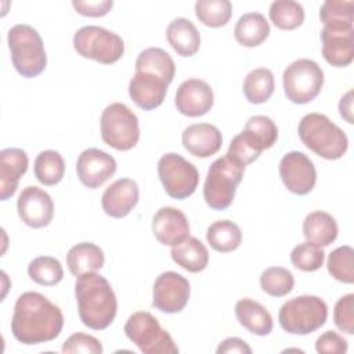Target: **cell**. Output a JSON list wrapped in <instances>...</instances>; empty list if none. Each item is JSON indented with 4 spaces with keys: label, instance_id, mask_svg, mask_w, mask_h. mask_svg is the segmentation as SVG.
I'll use <instances>...</instances> for the list:
<instances>
[{
    "label": "cell",
    "instance_id": "1",
    "mask_svg": "<svg viewBox=\"0 0 354 354\" xmlns=\"http://www.w3.org/2000/svg\"><path fill=\"white\" fill-rule=\"evenodd\" d=\"M64 315L58 306L37 292L22 293L14 306L12 336L22 344H40L59 336Z\"/></svg>",
    "mask_w": 354,
    "mask_h": 354
},
{
    "label": "cell",
    "instance_id": "2",
    "mask_svg": "<svg viewBox=\"0 0 354 354\" xmlns=\"http://www.w3.org/2000/svg\"><path fill=\"white\" fill-rule=\"evenodd\" d=\"M75 296L83 325L101 330L108 328L118 311V300L108 279L97 272L76 277Z\"/></svg>",
    "mask_w": 354,
    "mask_h": 354
},
{
    "label": "cell",
    "instance_id": "3",
    "mask_svg": "<svg viewBox=\"0 0 354 354\" xmlns=\"http://www.w3.org/2000/svg\"><path fill=\"white\" fill-rule=\"evenodd\" d=\"M301 142L315 155L336 160L340 159L348 147L346 133L322 113H307L297 126Z\"/></svg>",
    "mask_w": 354,
    "mask_h": 354
},
{
    "label": "cell",
    "instance_id": "4",
    "mask_svg": "<svg viewBox=\"0 0 354 354\" xmlns=\"http://www.w3.org/2000/svg\"><path fill=\"white\" fill-rule=\"evenodd\" d=\"M11 62L22 77L39 76L47 65V55L39 32L26 24L14 25L7 35Z\"/></svg>",
    "mask_w": 354,
    "mask_h": 354
},
{
    "label": "cell",
    "instance_id": "5",
    "mask_svg": "<svg viewBox=\"0 0 354 354\" xmlns=\"http://www.w3.org/2000/svg\"><path fill=\"white\" fill-rule=\"evenodd\" d=\"M277 140L278 127L274 120L266 115H254L249 118L243 130L231 140L227 155L242 166H248L264 149L271 148Z\"/></svg>",
    "mask_w": 354,
    "mask_h": 354
},
{
    "label": "cell",
    "instance_id": "6",
    "mask_svg": "<svg viewBox=\"0 0 354 354\" xmlns=\"http://www.w3.org/2000/svg\"><path fill=\"white\" fill-rule=\"evenodd\" d=\"M245 166L231 159L227 153L217 158L209 167L203 184V198L213 210H225L231 206L236 187L242 181Z\"/></svg>",
    "mask_w": 354,
    "mask_h": 354
},
{
    "label": "cell",
    "instance_id": "7",
    "mask_svg": "<svg viewBox=\"0 0 354 354\" xmlns=\"http://www.w3.org/2000/svg\"><path fill=\"white\" fill-rule=\"evenodd\" d=\"M326 318V303L313 295H301L285 301L278 313L281 328L292 335H310L319 329Z\"/></svg>",
    "mask_w": 354,
    "mask_h": 354
},
{
    "label": "cell",
    "instance_id": "8",
    "mask_svg": "<svg viewBox=\"0 0 354 354\" xmlns=\"http://www.w3.org/2000/svg\"><path fill=\"white\" fill-rule=\"evenodd\" d=\"M124 333L144 354H177L170 333L163 329L159 321L148 311H137L131 314L124 324Z\"/></svg>",
    "mask_w": 354,
    "mask_h": 354
},
{
    "label": "cell",
    "instance_id": "9",
    "mask_svg": "<svg viewBox=\"0 0 354 354\" xmlns=\"http://www.w3.org/2000/svg\"><path fill=\"white\" fill-rule=\"evenodd\" d=\"M73 48L83 58L111 65L122 58L124 43L122 37L112 30L102 26L87 25L73 35Z\"/></svg>",
    "mask_w": 354,
    "mask_h": 354
},
{
    "label": "cell",
    "instance_id": "10",
    "mask_svg": "<svg viewBox=\"0 0 354 354\" xmlns=\"http://www.w3.org/2000/svg\"><path fill=\"white\" fill-rule=\"evenodd\" d=\"M100 124L102 141L118 151H129L134 148L140 140L138 119L136 113L122 102L108 105L102 111Z\"/></svg>",
    "mask_w": 354,
    "mask_h": 354
},
{
    "label": "cell",
    "instance_id": "11",
    "mask_svg": "<svg viewBox=\"0 0 354 354\" xmlns=\"http://www.w3.org/2000/svg\"><path fill=\"white\" fill-rule=\"evenodd\" d=\"M282 84L285 95L293 104H308L324 86V72L321 66L308 58L293 61L283 71Z\"/></svg>",
    "mask_w": 354,
    "mask_h": 354
},
{
    "label": "cell",
    "instance_id": "12",
    "mask_svg": "<svg viewBox=\"0 0 354 354\" xmlns=\"http://www.w3.org/2000/svg\"><path fill=\"white\" fill-rule=\"evenodd\" d=\"M158 174L166 194L173 199L191 196L199 183L198 169L174 152H169L159 159Z\"/></svg>",
    "mask_w": 354,
    "mask_h": 354
},
{
    "label": "cell",
    "instance_id": "13",
    "mask_svg": "<svg viewBox=\"0 0 354 354\" xmlns=\"http://www.w3.org/2000/svg\"><path fill=\"white\" fill-rule=\"evenodd\" d=\"M189 292L185 277L174 271L162 272L152 288V306L166 314L180 313L188 303Z\"/></svg>",
    "mask_w": 354,
    "mask_h": 354
},
{
    "label": "cell",
    "instance_id": "14",
    "mask_svg": "<svg viewBox=\"0 0 354 354\" xmlns=\"http://www.w3.org/2000/svg\"><path fill=\"white\" fill-rule=\"evenodd\" d=\"M279 176L283 185L296 195H307L317 183L313 160L303 152L290 151L279 162Z\"/></svg>",
    "mask_w": 354,
    "mask_h": 354
},
{
    "label": "cell",
    "instance_id": "15",
    "mask_svg": "<svg viewBox=\"0 0 354 354\" xmlns=\"http://www.w3.org/2000/svg\"><path fill=\"white\" fill-rule=\"evenodd\" d=\"M19 218L32 228L48 225L54 216V202L41 188L29 185L22 189L17 201Z\"/></svg>",
    "mask_w": 354,
    "mask_h": 354
},
{
    "label": "cell",
    "instance_id": "16",
    "mask_svg": "<svg viewBox=\"0 0 354 354\" xmlns=\"http://www.w3.org/2000/svg\"><path fill=\"white\" fill-rule=\"evenodd\" d=\"M116 171V160L112 155L98 148L84 149L76 162V173L80 183L91 189L101 187Z\"/></svg>",
    "mask_w": 354,
    "mask_h": 354
},
{
    "label": "cell",
    "instance_id": "17",
    "mask_svg": "<svg viewBox=\"0 0 354 354\" xmlns=\"http://www.w3.org/2000/svg\"><path fill=\"white\" fill-rule=\"evenodd\" d=\"M213 102L214 94L210 84L201 79H188L176 91V108L181 115L188 118H198L207 113Z\"/></svg>",
    "mask_w": 354,
    "mask_h": 354
},
{
    "label": "cell",
    "instance_id": "18",
    "mask_svg": "<svg viewBox=\"0 0 354 354\" xmlns=\"http://www.w3.org/2000/svg\"><path fill=\"white\" fill-rule=\"evenodd\" d=\"M152 232L162 245L176 246L189 236V223L176 207H160L152 218Z\"/></svg>",
    "mask_w": 354,
    "mask_h": 354
},
{
    "label": "cell",
    "instance_id": "19",
    "mask_svg": "<svg viewBox=\"0 0 354 354\" xmlns=\"http://www.w3.org/2000/svg\"><path fill=\"white\" fill-rule=\"evenodd\" d=\"M140 196L138 185L131 178L113 181L102 194L101 206L105 214L113 218L126 217L137 205Z\"/></svg>",
    "mask_w": 354,
    "mask_h": 354
},
{
    "label": "cell",
    "instance_id": "20",
    "mask_svg": "<svg viewBox=\"0 0 354 354\" xmlns=\"http://www.w3.org/2000/svg\"><path fill=\"white\" fill-rule=\"evenodd\" d=\"M167 93V84L156 75L136 72L129 83V95L133 102L144 109L152 111L162 105Z\"/></svg>",
    "mask_w": 354,
    "mask_h": 354
},
{
    "label": "cell",
    "instance_id": "21",
    "mask_svg": "<svg viewBox=\"0 0 354 354\" xmlns=\"http://www.w3.org/2000/svg\"><path fill=\"white\" fill-rule=\"evenodd\" d=\"M181 141L191 155L209 158L220 151L223 136L220 130L210 123H195L183 131Z\"/></svg>",
    "mask_w": 354,
    "mask_h": 354
},
{
    "label": "cell",
    "instance_id": "22",
    "mask_svg": "<svg viewBox=\"0 0 354 354\" xmlns=\"http://www.w3.org/2000/svg\"><path fill=\"white\" fill-rule=\"evenodd\" d=\"M29 165L28 155L21 148H4L0 152V198L10 199L17 188L19 178L26 173Z\"/></svg>",
    "mask_w": 354,
    "mask_h": 354
},
{
    "label": "cell",
    "instance_id": "23",
    "mask_svg": "<svg viewBox=\"0 0 354 354\" xmlns=\"http://www.w3.org/2000/svg\"><path fill=\"white\" fill-rule=\"evenodd\" d=\"M354 30H321L322 40V55L325 61L337 68L347 66L354 58V44H353Z\"/></svg>",
    "mask_w": 354,
    "mask_h": 354
},
{
    "label": "cell",
    "instance_id": "24",
    "mask_svg": "<svg viewBox=\"0 0 354 354\" xmlns=\"http://www.w3.org/2000/svg\"><path fill=\"white\" fill-rule=\"evenodd\" d=\"M235 317L238 322L250 333L267 336L272 330V317L270 311L259 301L243 297L235 304Z\"/></svg>",
    "mask_w": 354,
    "mask_h": 354
},
{
    "label": "cell",
    "instance_id": "25",
    "mask_svg": "<svg viewBox=\"0 0 354 354\" xmlns=\"http://www.w3.org/2000/svg\"><path fill=\"white\" fill-rule=\"evenodd\" d=\"M166 37L173 50L181 57H192L201 47V35L187 18H176L166 28Z\"/></svg>",
    "mask_w": 354,
    "mask_h": 354
},
{
    "label": "cell",
    "instance_id": "26",
    "mask_svg": "<svg viewBox=\"0 0 354 354\" xmlns=\"http://www.w3.org/2000/svg\"><path fill=\"white\" fill-rule=\"evenodd\" d=\"M104 263L105 257L102 249L93 242L76 243L66 253V266L75 277L95 272L104 267Z\"/></svg>",
    "mask_w": 354,
    "mask_h": 354
},
{
    "label": "cell",
    "instance_id": "27",
    "mask_svg": "<svg viewBox=\"0 0 354 354\" xmlns=\"http://www.w3.org/2000/svg\"><path fill=\"white\" fill-rule=\"evenodd\" d=\"M337 223L326 212L315 210L306 216L303 221V235L319 248L329 246L337 238Z\"/></svg>",
    "mask_w": 354,
    "mask_h": 354
},
{
    "label": "cell",
    "instance_id": "28",
    "mask_svg": "<svg viewBox=\"0 0 354 354\" xmlns=\"http://www.w3.org/2000/svg\"><path fill=\"white\" fill-rule=\"evenodd\" d=\"M171 259L189 272H201L209 264L207 248L195 236H188L181 243L171 246Z\"/></svg>",
    "mask_w": 354,
    "mask_h": 354
},
{
    "label": "cell",
    "instance_id": "29",
    "mask_svg": "<svg viewBox=\"0 0 354 354\" xmlns=\"http://www.w3.org/2000/svg\"><path fill=\"white\" fill-rule=\"evenodd\" d=\"M136 72H147L160 77L167 86L173 82L176 65L173 58L159 47L142 50L136 59Z\"/></svg>",
    "mask_w": 354,
    "mask_h": 354
},
{
    "label": "cell",
    "instance_id": "30",
    "mask_svg": "<svg viewBox=\"0 0 354 354\" xmlns=\"http://www.w3.org/2000/svg\"><path fill=\"white\" fill-rule=\"evenodd\" d=\"M270 35V24L260 12H246L239 17L234 36L235 40L245 47L260 46Z\"/></svg>",
    "mask_w": 354,
    "mask_h": 354
},
{
    "label": "cell",
    "instance_id": "31",
    "mask_svg": "<svg viewBox=\"0 0 354 354\" xmlns=\"http://www.w3.org/2000/svg\"><path fill=\"white\" fill-rule=\"evenodd\" d=\"M207 243L220 253H228L239 248L242 232L238 224L231 220H218L209 225L206 231Z\"/></svg>",
    "mask_w": 354,
    "mask_h": 354
},
{
    "label": "cell",
    "instance_id": "32",
    "mask_svg": "<svg viewBox=\"0 0 354 354\" xmlns=\"http://www.w3.org/2000/svg\"><path fill=\"white\" fill-rule=\"evenodd\" d=\"M354 1L351 0H326L319 8V19L325 29L350 30L353 29Z\"/></svg>",
    "mask_w": 354,
    "mask_h": 354
},
{
    "label": "cell",
    "instance_id": "33",
    "mask_svg": "<svg viewBox=\"0 0 354 354\" xmlns=\"http://www.w3.org/2000/svg\"><path fill=\"white\" fill-rule=\"evenodd\" d=\"M274 75L267 68H256L250 71L243 80V94L250 104H264L274 93Z\"/></svg>",
    "mask_w": 354,
    "mask_h": 354
},
{
    "label": "cell",
    "instance_id": "34",
    "mask_svg": "<svg viewBox=\"0 0 354 354\" xmlns=\"http://www.w3.org/2000/svg\"><path fill=\"white\" fill-rule=\"evenodd\" d=\"M33 171L40 184L48 187L55 185L62 180L65 174L64 158L59 152L53 149L41 151L35 159Z\"/></svg>",
    "mask_w": 354,
    "mask_h": 354
},
{
    "label": "cell",
    "instance_id": "35",
    "mask_svg": "<svg viewBox=\"0 0 354 354\" xmlns=\"http://www.w3.org/2000/svg\"><path fill=\"white\" fill-rule=\"evenodd\" d=\"M268 15L278 29L292 30L303 24L304 8L300 3L293 0H278L271 3Z\"/></svg>",
    "mask_w": 354,
    "mask_h": 354
},
{
    "label": "cell",
    "instance_id": "36",
    "mask_svg": "<svg viewBox=\"0 0 354 354\" xmlns=\"http://www.w3.org/2000/svg\"><path fill=\"white\" fill-rule=\"evenodd\" d=\"M29 278L41 286H54L64 278V268L58 259L53 256H39L28 266Z\"/></svg>",
    "mask_w": 354,
    "mask_h": 354
},
{
    "label": "cell",
    "instance_id": "37",
    "mask_svg": "<svg viewBox=\"0 0 354 354\" xmlns=\"http://www.w3.org/2000/svg\"><path fill=\"white\" fill-rule=\"evenodd\" d=\"M195 14L203 25L221 28L232 17V4L228 0H198L195 3Z\"/></svg>",
    "mask_w": 354,
    "mask_h": 354
},
{
    "label": "cell",
    "instance_id": "38",
    "mask_svg": "<svg viewBox=\"0 0 354 354\" xmlns=\"http://www.w3.org/2000/svg\"><path fill=\"white\" fill-rule=\"evenodd\" d=\"M260 286L267 295L282 297L293 290L295 278L288 268L268 267L260 275Z\"/></svg>",
    "mask_w": 354,
    "mask_h": 354
},
{
    "label": "cell",
    "instance_id": "39",
    "mask_svg": "<svg viewBox=\"0 0 354 354\" xmlns=\"http://www.w3.org/2000/svg\"><path fill=\"white\" fill-rule=\"evenodd\" d=\"M328 272L339 282H354V250L348 245L336 248L328 256Z\"/></svg>",
    "mask_w": 354,
    "mask_h": 354
},
{
    "label": "cell",
    "instance_id": "40",
    "mask_svg": "<svg viewBox=\"0 0 354 354\" xmlns=\"http://www.w3.org/2000/svg\"><path fill=\"white\" fill-rule=\"evenodd\" d=\"M324 260H325V252L319 246L308 241L295 246L290 253V261L293 267L304 272L319 270L324 264Z\"/></svg>",
    "mask_w": 354,
    "mask_h": 354
},
{
    "label": "cell",
    "instance_id": "41",
    "mask_svg": "<svg viewBox=\"0 0 354 354\" xmlns=\"http://www.w3.org/2000/svg\"><path fill=\"white\" fill-rule=\"evenodd\" d=\"M333 321L339 330L348 335L354 333V295L342 296L333 308Z\"/></svg>",
    "mask_w": 354,
    "mask_h": 354
},
{
    "label": "cell",
    "instance_id": "42",
    "mask_svg": "<svg viewBox=\"0 0 354 354\" xmlns=\"http://www.w3.org/2000/svg\"><path fill=\"white\" fill-rule=\"evenodd\" d=\"M62 353L73 354V353H86V354H101L102 344L101 342L91 336L82 332L71 335L62 344Z\"/></svg>",
    "mask_w": 354,
    "mask_h": 354
},
{
    "label": "cell",
    "instance_id": "43",
    "mask_svg": "<svg viewBox=\"0 0 354 354\" xmlns=\"http://www.w3.org/2000/svg\"><path fill=\"white\" fill-rule=\"evenodd\" d=\"M315 350L319 354H344L347 351V340L335 330H326L317 339Z\"/></svg>",
    "mask_w": 354,
    "mask_h": 354
},
{
    "label": "cell",
    "instance_id": "44",
    "mask_svg": "<svg viewBox=\"0 0 354 354\" xmlns=\"http://www.w3.org/2000/svg\"><path fill=\"white\" fill-rule=\"evenodd\" d=\"M73 8L76 10V12H79L80 15L84 17H104L106 15L111 8L113 7V1L112 0H73L72 1Z\"/></svg>",
    "mask_w": 354,
    "mask_h": 354
},
{
    "label": "cell",
    "instance_id": "45",
    "mask_svg": "<svg viewBox=\"0 0 354 354\" xmlns=\"http://www.w3.org/2000/svg\"><path fill=\"white\" fill-rule=\"evenodd\" d=\"M217 354H231V353H239V354H250L252 348L248 346V343L239 337H227L223 340L217 350Z\"/></svg>",
    "mask_w": 354,
    "mask_h": 354
},
{
    "label": "cell",
    "instance_id": "46",
    "mask_svg": "<svg viewBox=\"0 0 354 354\" xmlns=\"http://www.w3.org/2000/svg\"><path fill=\"white\" fill-rule=\"evenodd\" d=\"M339 112L340 116L347 122V123H354L353 122V90L347 91L346 95L342 97L339 102Z\"/></svg>",
    "mask_w": 354,
    "mask_h": 354
}]
</instances>
